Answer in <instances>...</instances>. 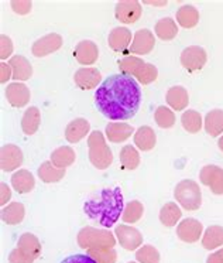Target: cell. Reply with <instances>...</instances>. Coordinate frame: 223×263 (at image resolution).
Listing matches in <instances>:
<instances>
[{"mask_svg":"<svg viewBox=\"0 0 223 263\" xmlns=\"http://www.w3.org/2000/svg\"><path fill=\"white\" fill-rule=\"evenodd\" d=\"M99 195V198H91L86 201L84 211L91 219H99L103 227H112L121 212V191L119 189L102 190Z\"/></svg>","mask_w":223,"mask_h":263,"instance_id":"2","label":"cell"},{"mask_svg":"<svg viewBox=\"0 0 223 263\" xmlns=\"http://www.w3.org/2000/svg\"><path fill=\"white\" fill-rule=\"evenodd\" d=\"M59 263H97L95 259L89 255L85 253H76V255H71V256L64 257Z\"/></svg>","mask_w":223,"mask_h":263,"instance_id":"3","label":"cell"},{"mask_svg":"<svg viewBox=\"0 0 223 263\" xmlns=\"http://www.w3.org/2000/svg\"><path fill=\"white\" fill-rule=\"evenodd\" d=\"M141 105V88L129 74H112L95 92V106L112 120H126L137 114Z\"/></svg>","mask_w":223,"mask_h":263,"instance_id":"1","label":"cell"}]
</instances>
